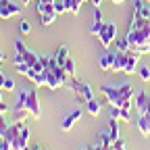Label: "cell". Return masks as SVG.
Segmentation results:
<instances>
[{"instance_id":"cell-1","label":"cell","mask_w":150,"mask_h":150,"mask_svg":"<svg viewBox=\"0 0 150 150\" xmlns=\"http://www.w3.org/2000/svg\"><path fill=\"white\" fill-rule=\"evenodd\" d=\"M98 38H100L102 48L108 50L112 44H115V40H117V25H115V23H104V27H102V31L98 33Z\"/></svg>"},{"instance_id":"cell-2","label":"cell","mask_w":150,"mask_h":150,"mask_svg":"<svg viewBox=\"0 0 150 150\" xmlns=\"http://www.w3.org/2000/svg\"><path fill=\"white\" fill-rule=\"evenodd\" d=\"M27 96H29V90H21L17 94V102H15V117H17V121H25V117L29 115Z\"/></svg>"},{"instance_id":"cell-3","label":"cell","mask_w":150,"mask_h":150,"mask_svg":"<svg viewBox=\"0 0 150 150\" xmlns=\"http://www.w3.org/2000/svg\"><path fill=\"white\" fill-rule=\"evenodd\" d=\"M100 92L104 94V100H106L108 104L119 106V108H121L123 98H121V90H119V86H102V88H100Z\"/></svg>"},{"instance_id":"cell-4","label":"cell","mask_w":150,"mask_h":150,"mask_svg":"<svg viewBox=\"0 0 150 150\" xmlns=\"http://www.w3.org/2000/svg\"><path fill=\"white\" fill-rule=\"evenodd\" d=\"M21 11H23V6L13 2V0H0V19H11Z\"/></svg>"},{"instance_id":"cell-5","label":"cell","mask_w":150,"mask_h":150,"mask_svg":"<svg viewBox=\"0 0 150 150\" xmlns=\"http://www.w3.org/2000/svg\"><path fill=\"white\" fill-rule=\"evenodd\" d=\"M134 104L138 108V115H144V112L150 110V98H148V94L144 90H140V92L134 94Z\"/></svg>"},{"instance_id":"cell-6","label":"cell","mask_w":150,"mask_h":150,"mask_svg":"<svg viewBox=\"0 0 150 150\" xmlns=\"http://www.w3.org/2000/svg\"><path fill=\"white\" fill-rule=\"evenodd\" d=\"M27 110L33 119H40L42 117V110H40V100H38V92L29 90V96H27Z\"/></svg>"},{"instance_id":"cell-7","label":"cell","mask_w":150,"mask_h":150,"mask_svg":"<svg viewBox=\"0 0 150 150\" xmlns=\"http://www.w3.org/2000/svg\"><path fill=\"white\" fill-rule=\"evenodd\" d=\"M81 115H83V110H79V108H75L73 112H69V115L63 119V123H61V129H63V131H71L73 125L81 119Z\"/></svg>"},{"instance_id":"cell-8","label":"cell","mask_w":150,"mask_h":150,"mask_svg":"<svg viewBox=\"0 0 150 150\" xmlns=\"http://www.w3.org/2000/svg\"><path fill=\"white\" fill-rule=\"evenodd\" d=\"M127 59H129V50H117L115 52V63H112V69L110 71H123L125 65H127Z\"/></svg>"},{"instance_id":"cell-9","label":"cell","mask_w":150,"mask_h":150,"mask_svg":"<svg viewBox=\"0 0 150 150\" xmlns=\"http://www.w3.org/2000/svg\"><path fill=\"white\" fill-rule=\"evenodd\" d=\"M138 129L142 136H150V115L148 112H144V115H138Z\"/></svg>"},{"instance_id":"cell-10","label":"cell","mask_w":150,"mask_h":150,"mask_svg":"<svg viewBox=\"0 0 150 150\" xmlns=\"http://www.w3.org/2000/svg\"><path fill=\"white\" fill-rule=\"evenodd\" d=\"M138 56H140V54H136L134 50H129V59H127V65H125V69H123L125 75H134V73H136V69H138Z\"/></svg>"},{"instance_id":"cell-11","label":"cell","mask_w":150,"mask_h":150,"mask_svg":"<svg viewBox=\"0 0 150 150\" xmlns=\"http://www.w3.org/2000/svg\"><path fill=\"white\" fill-rule=\"evenodd\" d=\"M112 63H115V52H104L102 56H100V69L102 71H110L112 69Z\"/></svg>"},{"instance_id":"cell-12","label":"cell","mask_w":150,"mask_h":150,"mask_svg":"<svg viewBox=\"0 0 150 150\" xmlns=\"http://www.w3.org/2000/svg\"><path fill=\"white\" fill-rule=\"evenodd\" d=\"M46 86H48L50 90H59V88L63 86V81L59 79V75H56V73L46 71Z\"/></svg>"},{"instance_id":"cell-13","label":"cell","mask_w":150,"mask_h":150,"mask_svg":"<svg viewBox=\"0 0 150 150\" xmlns=\"http://www.w3.org/2000/svg\"><path fill=\"white\" fill-rule=\"evenodd\" d=\"M108 136H110L112 142L119 140V119H110L108 121Z\"/></svg>"},{"instance_id":"cell-14","label":"cell","mask_w":150,"mask_h":150,"mask_svg":"<svg viewBox=\"0 0 150 150\" xmlns=\"http://www.w3.org/2000/svg\"><path fill=\"white\" fill-rule=\"evenodd\" d=\"M54 59H56V65H65V61L69 59V50H67V46H61L59 50H56V54H54Z\"/></svg>"},{"instance_id":"cell-15","label":"cell","mask_w":150,"mask_h":150,"mask_svg":"<svg viewBox=\"0 0 150 150\" xmlns=\"http://www.w3.org/2000/svg\"><path fill=\"white\" fill-rule=\"evenodd\" d=\"M56 17H59V15H56L54 11H50V13H42V15H40V21H42L44 27H48V25H52V23L56 21Z\"/></svg>"},{"instance_id":"cell-16","label":"cell","mask_w":150,"mask_h":150,"mask_svg":"<svg viewBox=\"0 0 150 150\" xmlns=\"http://www.w3.org/2000/svg\"><path fill=\"white\" fill-rule=\"evenodd\" d=\"M86 106H88V112H90L92 117H98V112H100V102H98L96 98L88 100V102H86Z\"/></svg>"},{"instance_id":"cell-17","label":"cell","mask_w":150,"mask_h":150,"mask_svg":"<svg viewBox=\"0 0 150 150\" xmlns=\"http://www.w3.org/2000/svg\"><path fill=\"white\" fill-rule=\"evenodd\" d=\"M65 6H67V13L77 15L79 13V6H81V0H65Z\"/></svg>"},{"instance_id":"cell-18","label":"cell","mask_w":150,"mask_h":150,"mask_svg":"<svg viewBox=\"0 0 150 150\" xmlns=\"http://www.w3.org/2000/svg\"><path fill=\"white\" fill-rule=\"evenodd\" d=\"M23 61H25V63H27V65H29V67H33V65H35V63H38V61H40V56H38V54H35V52H31V50H29V48H27V50H25V52H23Z\"/></svg>"},{"instance_id":"cell-19","label":"cell","mask_w":150,"mask_h":150,"mask_svg":"<svg viewBox=\"0 0 150 150\" xmlns=\"http://www.w3.org/2000/svg\"><path fill=\"white\" fill-rule=\"evenodd\" d=\"M29 136H31V134H29V127L25 125V127H23V131L19 134V142L23 144V150H25V146H29Z\"/></svg>"},{"instance_id":"cell-20","label":"cell","mask_w":150,"mask_h":150,"mask_svg":"<svg viewBox=\"0 0 150 150\" xmlns=\"http://www.w3.org/2000/svg\"><path fill=\"white\" fill-rule=\"evenodd\" d=\"M15 71L19 73V75H25V77H27V73L31 71V67L23 61V63H15Z\"/></svg>"},{"instance_id":"cell-21","label":"cell","mask_w":150,"mask_h":150,"mask_svg":"<svg viewBox=\"0 0 150 150\" xmlns=\"http://www.w3.org/2000/svg\"><path fill=\"white\" fill-rule=\"evenodd\" d=\"M63 69H65V71H67V73L71 75V77H73V75H75V61L71 59V56H69V59L65 61V65H63Z\"/></svg>"},{"instance_id":"cell-22","label":"cell","mask_w":150,"mask_h":150,"mask_svg":"<svg viewBox=\"0 0 150 150\" xmlns=\"http://www.w3.org/2000/svg\"><path fill=\"white\" fill-rule=\"evenodd\" d=\"M138 73H140V79H142V81H150V69H148L146 65H140Z\"/></svg>"},{"instance_id":"cell-23","label":"cell","mask_w":150,"mask_h":150,"mask_svg":"<svg viewBox=\"0 0 150 150\" xmlns=\"http://www.w3.org/2000/svg\"><path fill=\"white\" fill-rule=\"evenodd\" d=\"M102 27H104V21H94V23H92V27H90V33L98 35V33L102 31Z\"/></svg>"},{"instance_id":"cell-24","label":"cell","mask_w":150,"mask_h":150,"mask_svg":"<svg viewBox=\"0 0 150 150\" xmlns=\"http://www.w3.org/2000/svg\"><path fill=\"white\" fill-rule=\"evenodd\" d=\"M117 44V50H129V40L127 38H119V40H115Z\"/></svg>"},{"instance_id":"cell-25","label":"cell","mask_w":150,"mask_h":150,"mask_svg":"<svg viewBox=\"0 0 150 150\" xmlns=\"http://www.w3.org/2000/svg\"><path fill=\"white\" fill-rule=\"evenodd\" d=\"M54 11H56V15H61V13H67L65 0H54Z\"/></svg>"},{"instance_id":"cell-26","label":"cell","mask_w":150,"mask_h":150,"mask_svg":"<svg viewBox=\"0 0 150 150\" xmlns=\"http://www.w3.org/2000/svg\"><path fill=\"white\" fill-rule=\"evenodd\" d=\"M19 31H21V33H29V31H31V25H29V21L21 19V21H19Z\"/></svg>"},{"instance_id":"cell-27","label":"cell","mask_w":150,"mask_h":150,"mask_svg":"<svg viewBox=\"0 0 150 150\" xmlns=\"http://www.w3.org/2000/svg\"><path fill=\"white\" fill-rule=\"evenodd\" d=\"M25 50H27L25 42H21V40H17V42H15V52H17V54H23Z\"/></svg>"},{"instance_id":"cell-28","label":"cell","mask_w":150,"mask_h":150,"mask_svg":"<svg viewBox=\"0 0 150 150\" xmlns=\"http://www.w3.org/2000/svg\"><path fill=\"white\" fill-rule=\"evenodd\" d=\"M110 119H121V108L110 104Z\"/></svg>"},{"instance_id":"cell-29","label":"cell","mask_w":150,"mask_h":150,"mask_svg":"<svg viewBox=\"0 0 150 150\" xmlns=\"http://www.w3.org/2000/svg\"><path fill=\"white\" fill-rule=\"evenodd\" d=\"M0 150H13V144L6 138H0Z\"/></svg>"},{"instance_id":"cell-30","label":"cell","mask_w":150,"mask_h":150,"mask_svg":"<svg viewBox=\"0 0 150 150\" xmlns=\"http://www.w3.org/2000/svg\"><path fill=\"white\" fill-rule=\"evenodd\" d=\"M2 90H4V92H13V90H15V81H13L11 77H6V83H4Z\"/></svg>"},{"instance_id":"cell-31","label":"cell","mask_w":150,"mask_h":150,"mask_svg":"<svg viewBox=\"0 0 150 150\" xmlns=\"http://www.w3.org/2000/svg\"><path fill=\"white\" fill-rule=\"evenodd\" d=\"M112 148H115V150H121V148H125V140H123V138L115 140V142H112Z\"/></svg>"},{"instance_id":"cell-32","label":"cell","mask_w":150,"mask_h":150,"mask_svg":"<svg viewBox=\"0 0 150 150\" xmlns=\"http://www.w3.org/2000/svg\"><path fill=\"white\" fill-rule=\"evenodd\" d=\"M121 121H125V123L131 121V112H129V110H123V108H121Z\"/></svg>"},{"instance_id":"cell-33","label":"cell","mask_w":150,"mask_h":150,"mask_svg":"<svg viewBox=\"0 0 150 150\" xmlns=\"http://www.w3.org/2000/svg\"><path fill=\"white\" fill-rule=\"evenodd\" d=\"M6 129H8V123L2 121V123H0V138H4V136H6Z\"/></svg>"},{"instance_id":"cell-34","label":"cell","mask_w":150,"mask_h":150,"mask_svg":"<svg viewBox=\"0 0 150 150\" xmlns=\"http://www.w3.org/2000/svg\"><path fill=\"white\" fill-rule=\"evenodd\" d=\"M94 21H102V11H100V8L94 11Z\"/></svg>"},{"instance_id":"cell-35","label":"cell","mask_w":150,"mask_h":150,"mask_svg":"<svg viewBox=\"0 0 150 150\" xmlns=\"http://www.w3.org/2000/svg\"><path fill=\"white\" fill-rule=\"evenodd\" d=\"M25 150H42V148H40V144H29V146H25Z\"/></svg>"},{"instance_id":"cell-36","label":"cell","mask_w":150,"mask_h":150,"mask_svg":"<svg viewBox=\"0 0 150 150\" xmlns=\"http://www.w3.org/2000/svg\"><path fill=\"white\" fill-rule=\"evenodd\" d=\"M4 83H6V75L0 73V88H4Z\"/></svg>"},{"instance_id":"cell-37","label":"cell","mask_w":150,"mask_h":150,"mask_svg":"<svg viewBox=\"0 0 150 150\" xmlns=\"http://www.w3.org/2000/svg\"><path fill=\"white\" fill-rule=\"evenodd\" d=\"M92 4L96 6V8H100V4H102V0H92Z\"/></svg>"},{"instance_id":"cell-38","label":"cell","mask_w":150,"mask_h":150,"mask_svg":"<svg viewBox=\"0 0 150 150\" xmlns=\"http://www.w3.org/2000/svg\"><path fill=\"white\" fill-rule=\"evenodd\" d=\"M0 112H2V115L6 112V104H4V102H0Z\"/></svg>"},{"instance_id":"cell-39","label":"cell","mask_w":150,"mask_h":150,"mask_svg":"<svg viewBox=\"0 0 150 150\" xmlns=\"http://www.w3.org/2000/svg\"><path fill=\"white\" fill-rule=\"evenodd\" d=\"M38 2H44V4H52L54 0H38Z\"/></svg>"},{"instance_id":"cell-40","label":"cell","mask_w":150,"mask_h":150,"mask_svg":"<svg viewBox=\"0 0 150 150\" xmlns=\"http://www.w3.org/2000/svg\"><path fill=\"white\" fill-rule=\"evenodd\" d=\"M112 2H115V4H123V2H125V0H112Z\"/></svg>"},{"instance_id":"cell-41","label":"cell","mask_w":150,"mask_h":150,"mask_svg":"<svg viewBox=\"0 0 150 150\" xmlns=\"http://www.w3.org/2000/svg\"><path fill=\"white\" fill-rule=\"evenodd\" d=\"M29 2H33V0H23V6H25V4H29Z\"/></svg>"},{"instance_id":"cell-42","label":"cell","mask_w":150,"mask_h":150,"mask_svg":"<svg viewBox=\"0 0 150 150\" xmlns=\"http://www.w3.org/2000/svg\"><path fill=\"white\" fill-rule=\"evenodd\" d=\"M2 61H4V54H2V52H0V63H2Z\"/></svg>"},{"instance_id":"cell-43","label":"cell","mask_w":150,"mask_h":150,"mask_svg":"<svg viewBox=\"0 0 150 150\" xmlns=\"http://www.w3.org/2000/svg\"><path fill=\"white\" fill-rule=\"evenodd\" d=\"M4 121V115H2V112H0V123H2Z\"/></svg>"},{"instance_id":"cell-44","label":"cell","mask_w":150,"mask_h":150,"mask_svg":"<svg viewBox=\"0 0 150 150\" xmlns=\"http://www.w3.org/2000/svg\"><path fill=\"white\" fill-rule=\"evenodd\" d=\"M0 102H2V88H0Z\"/></svg>"},{"instance_id":"cell-45","label":"cell","mask_w":150,"mask_h":150,"mask_svg":"<svg viewBox=\"0 0 150 150\" xmlns=\"http://www.w3.org/2000/svg\"><path fill=\"white\" fill-rule=\"evenodd\" d=\"M146 2H150V0H146Z\"/></svg>"},{"instance_id":"cell-46","label":"cell","mask_w":150,"mask_h":150,"mask_svg":"<svg viewBox=\"0 0 150 150\" xmlns=\"http://www.w3.org/2000/svg\"><path fill=\"white\" fill-rule=\"evenodd\" d=\"M148 98H150V94H148Z\"/></svg>"},{"instance_id":"cell-47","label":"cell","mask_w":150,"mask_h":150,"mask_svg":"<svg viewBox=\"0 0 150 150\" xmlns=\"http://www.w3.org/2000/svg\"><path fill=\"white\" fill-rule=\"evenodd\" d=\"M121 150H125V148H121Z\"/></svg>"},{"instance_id":"cell-48","label":"cell","mask_w":150,"mask_h":150,"mask_svg":"<svg viewBox=\"0 0 150 150\" xmlns=\"http://www.w3.org/2000/svg\"><path fill=\"white\" fill-rule=\"evenodd\" d=\"M0 65H2V63H0Z\"/></svg>"},{"instance_id":"cell-49","label":"cell","mask_w":150,"mask_h":150,"mask_svg":"<svg viewBox=\"0 0 150 150\" xmlns=\"http://www.w3.org/2000/svg\"><path fill=\"white\" fill-rule=\"evenodd\" d=\"M83 2H86V0H83Z\"/></svg>"}]
</instances>
